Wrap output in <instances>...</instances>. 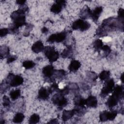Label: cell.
Segmentation results:
<instances>
[{"label": "cell", "instance_id": "cell-1", "mask_svg": "<svg viewBox=\"0 0 124 124\" xmlns=\"http://www.w3.org/2000/svg\"><path fill=\"white\" fill-rule=\"evenodd\" d=\"M124 27V19L110 17L103 21L102 24L96 30V35L103 37L107 35L109 31L117 29L123 31Z\"/></svg>", "mask_w": 124, "mask_h": 124}, {"label": "cell", "instance_id": "cell-2", "mask_svg": "<svg viewBox=\"0 0 124 124\" xmlns=\"http://www.w3.org/2000/svg\"><path fill=\"white\" fill-rule=\"evenodd\" d=\"M28 7L24 6L13 12L11 15V18L13 22V25L18 29L20 27L27 24L25 13L28 11Z\"/></svg>", "mask_w": 124, "mask_h": 124}, {"label": "cell", "instance_id": "cell-3", "mask_svg": "<svg viewBox=\"0 0 124 124\" xmlns=\"http://www.w3.org/2000/svg\"><path fill=\"white\" fill-rule=\"evenodd\" d=\"M44 54L51 63L56 62L59 57L58 51L55 50L54 46H46L44 48Z\"/></svg>", "mask_w": 124, "mask_h": 124}, {"label": "cell", "instance_id": "cell-4", "mask_svg": "<svg viewBox=\"0 0 124 124\" xmlns=\"http://www.w3.org/2000/svg\"><path fill=\"white\" fill-rule=\"evenodd\" d=\"M5 81L9 86L15 87L21 85L23 83L24 79L20 75H15L10 73Z\"/></svg>", "mask_w": 124, "mask_h": 124}, {"label": "cell", "instance_id": "cell-5", "mask_svg": "<svg viewBox=\"0 0 124 124\" xmlns=\"http://www.w3.org/2000/svg\"><path fill=\"white\" fill-rule=\"evenodd\" d=\"M115 87V83L113 79L110 78L106 80L104 85L102 89L100 96L102 97H105L108 94L112 93Z\"/></svg>", "mask_w": 124, "mask_h": 124}, {"label": "cell", "instance_id": "cell-6", "mask_svg": "<svg viewBox=\"0 0 124 124\" xmlns=\"http://www.w3.org/2000/svg\"><path fill=\"white\" fill-rule=\"evenodd\" d=\"M51 100L54 105H57L60 108L65 107L68 103L67 100L64 97V95L59 93L55 94L52 96Z\"/></svg>", "mask_w": 124, "mask_h": 124}, {"label": "cell", "instance_id": "cell-7", "mask_svg": "<svg viewBox=\"0 0 124 124\" xmlns=\"http://www.w3.org/2000/svg\"><path fill=\"white\" fill-rule=\"evenodd\" d=\"M90 26V24L86 21L82 19H79L73 23L72 25V28L74 30H79L80 31H83L88 30Z\"/></svg>", "mask_w": 124, "mask_h": 124}, {"label": "cell", "instance_id": "cell-8", "mask_svg": "<svg viewBox=\"0 0 124 124\" xmlns=\"http://www.w3.org/2000/svg\"><path fill=\"white\" fill-rule=\"evenodd\" d=\"M118 112L117 110H112L108 111L104 110L100 112L99 114V119L101 122H105L107 121H113L115 119L117 115Z\"/></svg>", "mask_w": 124, "mask_h": 124}, {"label": "cell", "instance_id": "cell-9", "mask_svg": "<svg viewBox=\"0 0 124 124\" xmlns=\"http://www.w3.org/2000/svg\"><path fill=\"white\" fill-rule=\"evenodd\" d=\"M67 33L65 31H62L59 33L51 34L47 39V42L50 43L54 42H62L66 39Z\"/></svg>", "mask_w": 124, "mask_h": 124}, {"label": "cell", "instance_id": "cell-10", "mask_svg": "<svg viewBox=\"0 0 124 124\" xmlns=\"http://www.w3.org/2000/svg\"><path fill=\"white\" fill-rule=\"evenodd\" d=\"M112 92L113 93L111 96H109L107 101L106 102V106L109 108H111L115 106L116 105H117L119 100L123 98L122 96L118 95V94L113 92Z\"/></svg>", "mask_w": 124, "mask_h": 124}, {"label": "cell", "instance_id": "cell-11", "mask_svg": "<svg viewBox=\"0 0 124 124\" xmlns=\"http://www.w3.org/2000/svg\"><path fill=\"white\" fill-rule=\"evenodd\" d=\"M66 1L64 0H57L55 3L52 4L50 8L51 12L54 14H58L61 12L62 8L66 5Z\"/></svg>", "mask_w": 124, "mask_h": 124}, {"label": "cell", "instance_id": "cell-12", "mask_svg": "<svg viewBox=\"0 0 124 124\" xmlns=\"http://www.w3.org/2000/svg\"><path fill=\"white\" fill-rule=\"evenodd\" d=\"M55 69L52 65H47L43 67L42 69V73L45 77L47 78L49 81L52 82L54 80L52 78L54 73Z\"/></svg>", "mask_w": 124, "mask_h": 124}, {"label": "cell", "instance_id": "cell-13", "mask_svg": "<svg viewBox=\"0 0 124 124\" xmlns=\"http://www.w3.org/2000/svg\"><path fill=\"white\" fill-rule=\"evenodd\" d=\"M50 94L51 93L48 88L41 87L38 91V98L41 100H46L48 98Z\"/></svg>", "mask_w": 124, "mask_h": 124}, {"label": "cell", "instance_id": "cell-14", "mask_svg": "<svg viewBox=\"0 0 124 124\" xmlns=\"http://www.w3.org/2000/svg\"><path fill=\"white\" fill-rule=\"evenodd\" d=\"M85 105L90 108H96L97 106V100L96 97L90 95L85 99Z\"/></svg>", "mask_w": 124, "mask_h": 124}, {"label": "cell", "instance_id": "cell-15", "mask_svg": "<svg viewBox=\"0 0 124 124\" xmlns=\"http://www.w3.org/2000/svg\"><path fill=\"white\" fill-rule=\"evenodd\" d=\"M92 11L87 5H85L80 12V16L82 19H86L91 17Z\"/></svg>", "mask_w": 124, "mask_h": 124}, {"label": "cell", "instance_id": "cell-16", "mask_svg": "<svg viewBox=\"0 0 124 124\" xmlns=\"http://www.w3.org/2000/svg\"><path fill=\"white\" fill-rule=\"evenodd\" d=\"M103 11V8L102 6L96 7L93 11H92L91 16L94 22H96Z\"/></svg>", "mask_w": 124, "mask_h": 124}, {"label": "cell", "instance_id": "cell-17", "mask_svg": "<svg viewBox=\"0 0 124 124\" xmlns=\"http://www.w3.org/2000/svg\"><path fill=\"white\" fill-rule=\"evenodd\" d=\"M44 48L42 42L41 41H37L32 45L31 46V50L33 52L38 53L44 50Z\"/></svg>", "mask_w": 124, "mask_h": 124}, {"label": "cell", "instance_id": "cell-18", "mask_svg": "<svg viewBox=\"0 0 124 124\" xmlns=\"http://www.w3.org/2000/svg\"><path fill=\"white\" fill-rule=\"evenodd\" d=\"M80 66L81 63L78 61L73 60L69 64L68 68L70 71L75 72L78 70V69L80 67Z\"/></svg>", "mask_w": 124, "mask_h": 124}, {"label": "cell", "instance_id": "cell-19", "mask_svg": "<svg viewBox=\"0 0 124 124\" xmlns=\"http://www.w3.org/2000/svg\"><path fill=\"white\" fill-rule=\"evenodd\" d=\"M73 50L71 46H67L62 52L61 56L63 58H70L73 56Z\"/></svg>", "mask_w": 124, "mask_h": 124}, {"label": "cell", "instance_id": "cell-20", "mask_svg": "<svg viewBox=\"0 0 124 124\" xmlns=\"http://www.w3.org/2000/svg\"><path fill=\"white\" fill-rule=\"evenodd\" d=\"M75 114L74 109L72 110H64L62 114V120L65 122L70 119Z\"/></svg>", "mask_w": 124, "mask_h": 124}, {"label": "cell", "instance_id": "cell-21", "mask_svg": "<svg viewBox=\"0 0 124 124\" xmlns=\"http://www.w3.org/2000/svg\"><path fill=\"white\" fill-rule=\"evenodd\" d=\"M10 54V50L8 46H0V58H8V56Z\"/></svg>", "mask_w": 124, "mask_h": 124}, {"label": "cell", "instance_id": "cell-22", "mask_svg": "<svg viewBox=\"0 0 124 124\" xmlns=\"http://www.w3.org/2000/svg\"><path fill=\"white\" fill-rule=\"evenodd\" d=\"M73 109L75 114H77L78 116L83 115L86 111V108L85 106H75V107Z\"/></svg>", "mask_w": 124, "mask_h": 124}, {"label": "cell", "instance_id": "cell-23", "mask_svg": "<svg viewBox=\"0 0 124 124\" xmlns=\"http://www.w3.org/2000/svg\"><path fill=\"white\" fill-rule=\"evenodd\" d=\"M74 103L75 106H84L85 103V99H84L81 95L77 94L74 98Z\"/></svg>", "mask_w": 124, "mask_h": 124}, {"label": "cell", "instance_id": "cell-24", "mask_svg": "<svg viewBox=\"0 0 124 124\" xmlns=\"http://www.w3.org/2000/svg\"><path fill=\"white\" fill-rule=\"evenodd\" d=\"M103 43L101 39H97L94 41L93 43V46L95 50L99 52L103 46Z\"/></svg>", "mask_w": 124, "mask_h": 124}, {"label": "cell", "instance_id": "cell-25", "mask_svg": "<svg viewBox=\"0 0 124 124\" xmlns=\"http://www.w3.org/2000/svg\"><path fill=\"white\" fill-rule=\"evenodd\" d=\"M24 115L20 112L17 113L14 116L13 121L15 123H21L24 119Z\"/></svg>", "mask_w": 124, "mask_h": 124}, {"label": "cell", "instance_id": "cell-26", "mask_svg": "<svg viewBox=\"0 0 124 124\" xmlns=\"http://www.w3.org/2000/svg\"><path fill=\"white\" fill-rule=\"evenodd\" d=\"M66 75V72L63 69L55 70L53 76L57 78L60 79L63 78Z\"/></svg>", "mask_w": 124, "mask_h": 124}, {"label": "cell", "instance_id": "cell-27", "mask_svg": "<svg viewBox=\"0 0 124 124\" xmlns=\"http://www.w3.org/2000/svg\"><path fill=\"white\" fill-rule=\"evenodd\" d=\"M20 93L21 91L19 89L13 90L10 93V97L13 100H16L20 96Z\"/></svg>", "mask_w": 124, "mask_h": 124}, {"label": "cell", "instance_id": "cell-28", "mask_svg": "<svg viewBox=\"0 0 124 124\" xmlns=\"http://www.w3.org/2000/svg\"><path fill=\"white\" fill-rule=\"evenodd\" d=\"M110 75V74L109 71L103 70L100 73L99 77L101 80H106L109 78Z\"/></svg>", "mask_w": 124, "mask_h": 124}, {"label": "cell", "instance_id": "cell-29", "mask_svg": "<svg viewBox=\"0 0 124 124\" xmlns=\"http://www.w3.org/2000/svg\"><path fill=\"white\" fill-rule=\"evenodd\" d=\"M35 65V63L33 61L30 60L24 61L22 63L23 67H24L26 69L32 68L33 67H34Z\"/></svg>", "mask_w": 124, "mask_h": 124}, {"label": "cell", "instance_id": "cell-30", "mask_svg": "<svg viewBox=\"0 0 124 124\" xmlns=\"http://www.w3.org/2000/svg\"><path fill=\"white\" fill-rule=\"evenodd\" d=\"M40 120L39 116L37 114H33L31 115L29 120V124H36L39 122Z\"/></svg>", "mask_w": 124, "mask_h": 124}, {"label": "cell", "instance_id": "cell-31", "mask_svg": "<svg viewBox=\"0 0 124 124\" xmlns=\"http://www.w3.org/2000/svg\"><path fill=\"white\" fill-rule=\"evenodd\" d=\"M104 52V56H107L109 55L111 52L110 47L108 45H104L102 48V49Z\"/></svg>", "mask_w": 124, "mask_h": 124}, {"label": "cell", "instance_id": "cell-32", "mask_svg": "<svg viewBox=\"0 0 124 124\" xmlns=\"http://www.w3.org/2000/svg\"><path fill=\"white\" fill-rule=\"evenodd\" d=\"M9 88V86L8 84L5 82V81H3L0 84V92L1 93L5 92L8 88Z\"/></svg>", "mask_w": 124, "mask_h": 124}, {"label": "cell", "instance_id": "cell-33", "mask_svg": "<svg viewBox=\"0 0 124 124\" xmlns=\"http://www.w3.org/2000/svg\"><path fill=\"white\" fill-rule=\"evenodd\" d=\"M69 92V88L68 87V86H65L62 89H59L58 91V93H59L63 95H65L68 94Z\"/></svg>", "mask_w": 124, "mask_h": 124}, {"label": "cell", "instance_id": "cell-34", "mask_svg": "<svg viewBox=\"0 0 124 124\" xmlns=\"http://www.w3.org/2000/svg\"><path fill=\"white\" fill-rule=\"evenodd\" d=\"M2 100H3V105L4 107H7L9 106V105L10 104V100L9 98L6 96V95H4L2 98Z\"/></svg>", "mask_w": 124, "mask_h": 124}, {"label": "cell", "instance_id": "cell-35", "mask_svg": "<svg viewBox=\"0 0 124 124\" xmlns=\"http://www.w3.org/2000/svg\"><path fill=\"white\" fill-rule=\"evenodd\" d=\"M69 88V90H71L72 91H78V90L79 89V88H78V85L75 83H70L69 84L68 86H67Z\"/></svg>", "mask_w": 124, "mask_h": 124}, {"label": "cell", "instance_id": "cell-36", "mask_svg": "<svg viewBox=\"0 0 124 124\" xmlns=\"http://www.w3.org/2000/svg\"><path fill=\"white\" fill-rule=\"evenodd\" d=\"M87 76L93 80H95L97 78V75L93 72H89V73L87 74Z\"/></svg>", "mask_w": 124, "mask_h": 124}, {"label": "cell", "instance_id": "cell-37", "mask_svg": "<svg viewBox=\"0 0 124 124\" xmlns=\"http://www.w3.org/2000/svg\"><path fill=\"white\" fill-rule=\"evenodd\" d=\"M124 11L123 8H119L118 11V17L117 18L121 19H124Z\"/></svg>", "mask_w": 124, "mask_h": 124}, {"label": "cell", "instance_id": "cell-38", "mask_svg": "<svg viewBox=\"0 0 124 124\" xmlns=\"http://www.w3.org/2000/svg\"><path fill=\"white\" fill-rule=\"evenodd\" d=\"M9 32V29L7 28H2L1 29L0 31V36L1 37L5 36Z\"/></svg>", "mask_w": 124, "mask_h": 124}, {"label": "cell", "instance_id": "cell-39", "mask_svg": "<svg viewBox=\"0 0 124 124\" xmlns=\"http://www.w3.org/2000/svg\"><path fill=\"white\" fill-rule=\"evenodd\" d=\"M32 25L31 24H28L26 27V29L25 30V33H24V35L25 36H28L30 33V31L32 30Z\"/></svg>", "mask_w": 124, "mask_h": 124}, {"label": "cell", "instance_id": "cell-40", "mask_svg": "<svg viewBox=\"0 0 124 124\" xmlns=\"http://www.w3.org/2000/svg\"><path fill=\"white\" fill-rule=\"evenodd\" d=\"M8 59H7V62L8 63H11V62H13L15 61L16 60V57L15 56H12L11 57H9L8 58H7Z\"/></svg>", "mask_w": 124, "mask_h": 124}, {"label": "cell", "instance_id": "cell-41", "mask_svg": "<svg viewBox=\"0 0 124 124\" xmlns=\"http://www.w3.org/2000/svg\"><path fill=\"white\" fill-rule=\"evenodd\" d=\"M26 2V0H18L16 1V2L17 3V4L20 5H23L24 4H25Z\"/></svg>", "mask_w": 124, "mask_h": 124}, {"label": "cell", "instance_id": "cell-42", "mask_svg": "<svg viewBox=\"0 0 124 124\" xmlns=\"http://www.w3.org/2000/svg\"><path fill=\"white\" fill-rule=\"evenodd\" d=\"M41 31H42V32L43 33H46V32H48V29H47V28H46V27H44L42 29Z\"/></svg>", "mask_w": 124, "mask_h": 124}, {"label": "cell", "instance_id": "cell-43", "mask_svg": "<svg viewBox=\"0 0 124 124\" xmlns=\"http://www.w3.org/2000/svg\"><path fill=\"white\" fill-rule=\"evenodd\" d=\"M48 123H51V124H57L58 123V122L57 121V119H52Z\"/></svg>", "mask_w": 124, "mask_h": 124}, {"label": "cell", "instance_id": "cell-44", "mask_svg": "<svg viewBox=\"0 0 124 124\" xmlns=\"http://www.w3.org/2000/svg\"><path fill=\"white\" fill-rule=\"evenodd\" d=\"M123 76H124V73H123L122 75H121V78H120V79H121V81L122 82H124V80H123Z\"/></svg>", "mask_w": 124, "mask_h": 124}]
</instances>
